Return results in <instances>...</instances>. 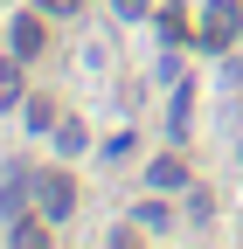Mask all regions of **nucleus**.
<instances>
[{"mask_svg": "<svg viewBox=\"0 0 243 249\" xmlns=\"http://www.w3.org/2000/svg\"><path fill=\"white\" fill-rule=\"evenodd\" d=\"M243 35V0H208L202 14V49H229Z\"/></svg>", "mask_w": 243, "mask_h": 249, "instance_id": "obj_1", "label": "nucleus"}, {"mask_svg": "<svg viewBox=\"0 0 243 249\" xmlns=\"http://www.w3.org/2000/svg\"><path fill=\"white\" fill-rule=\"evenodd\" d=\"M70 208H77V180H70V173H35V214L63 222Z\"/></svg>", "mask_w": 243, "mask_h": 249, "instance_id": "obj_2", "label": "nucleus"}, {"mask_svg": "<svg viewBox=\"0 0 243 249\" xmlns=\"http://www.w3.org/2000/svg\"><path fill=\"white\" fill-rule=\"evenodd\" d=\"M7 42H14V55H21V62H35V55L49 49V28H42V14H21V21L7 28Z\"/></svg>", "mask_w": 243, "mask_h": 249, "instance_id": "obj_3", "label": "nucleus"}, {"mask_svg": "<svg viewBox=\"0 0 243 249\" xmlns=\"http://www.w3.org/2000/svg\"><path fill=\"white\" fill-rule=\"evenodd\" d=\"M28 194H35V173H28V166H7V180H0V214H21Z\"/></svg>", "mask_w": 243, "mask_h": 249, "instance_id": "obj_4", "label": "nucleus"}, {"mask_svg": "<svg viewBox=\"0 0 243 249\" xmlns=\"http://www.w3.org/2000/svg\"><path fill=\"white\" fill-rule=\"evenodd\" d=\"M146 180L167 194V187H188V166H181V160H153V166H146Z\"/></svg>", "mask_w": 243, "mask_h": 249, "instance_id": "obj_5", "label": "nucleus"}, {"mask_svg": "<svg viewBox=\"0 0 243 249\" xmlns=\"http://www.w3.org/2000/svg\"><path fill=\"white\" fill-rule=\"evenodd\" d=\"M14 104H21V55L0 62V111H14Z\"/></svg>", "mask_w": 243, "mask_h": 249, "instance_id": "obj_6", "label": "nucleus"}, {"mask_svg": "<svg viewBox=\"0 0 243 249\" xmlns=\"http://www.w3.org/2000/svg\"><path fill=\"white\" fill-rule=\"evenodd\" d=\"M160 42H188V14L181 7H160Z\"/></svg>", "mask_w": 243, "mask_h": 249, "instance_id": "obj_7", "label": "nucleus"}, {"mask_svg": "<svg viewBox=\"0 0 243 249\" xmlns=\"http://www.w3.org/2000/svg\"><path fill=\"white\" fill-rule=\"evenodd\" d=\"M49 124H56V104L49 97H28V132H49Z\"/></svg>", "mask_w": 243, "mask_h": 249, "instance_id": "obj_8", "label": "nucleus"}, {"mask_svg": "<svg viewBox=\"0 0 243 249\" xmlns=\"http://www.w3.org/2000/svg\"><path fill=\"white\" fill-rule=\"evenodd\" d=\"M14 242H21V249H35V242H49V229H42V222H14Z\"/></svg>", "mask_w": 243, "mask_h": 249, "instance_id": "obj_9", "label": "nucleus"}, {"mask_svg": "<svg viewBox=\"0 0 243 249\" xmlns=\"http://www.w3.org/2000/svg\"><path fill=\"white\" fill-rule=\"evenodd\" d=\"M118 14H125V21H139V14H153V0H118Z\"/></svg>", "mask_w": 243, "mask_h": 249, "instance_id": "obj_10", "label": "nucleus"}, {"mask_svg": "<svg viewBox=\"0 0 243 249\" xmlns=\"http://www.w3.org/2000/svg\"><path fill=\"white\" fill-rule=\"evenodd\" d=\"M83 0H42V14H77Z\"/></svg>", "mask_w": 243, "mask_h": 249, "instance_id": "obj_11", "label": "nucleus"}]
</instances>
